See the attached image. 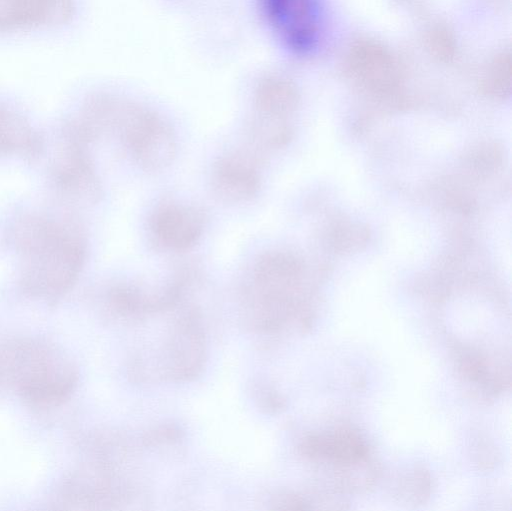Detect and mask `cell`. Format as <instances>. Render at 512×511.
<instances>
[{"instance_id":"obj_1","label":"cell","mask_w":512,"mask_h":511,"mask_svg":"<svg viewBox=\"0 0 512 511\" xmlns=\"http://www.w3.org/2000/svg\"><path fill=\"white\" fill-rule=\"evenodd\" d=\"M77 370L62 350L33 339L0 345V382L29 404L57 406L73 392Z\"/></svg>"},{"instance_id":"obj_2","label":"cell","mask_w":512,"mask_h":511,"mask_svg":"<svg viewBox=\"0 0 512 511\" xmlns=\"http://www.w3.org/2000/svg\"><path fill=\"white\" fill-rule=\"evenodd\" d=\"M119 134L133 161L145 172H161L175 160L177 136L157 112L130 100Z\"/></svg>"},{"instance_id":"obj_3","label":"cell","mask_w":512,"mask_h":511,"mask_svg":"<svg viewBox=\"0 0 512 511\" xmlns=\"http://www.w3.org/2000/svg\"><path fill=\"white\" fill-rule=\"evenodd\" d=\"M268 24L279 39L297 53L315 44L319 17L316 0H260Z\"/></svg>"},{"instance_id":"obj_4","label":"cell","mask_w":512,"mask_h":511,"mask_svg":"<svg viewBox=\"0 0 512 511\" xmlns=\"http://www.w3.org/2000/svg\"><path fill=\"white\" fill-rule=\"evenodd\" d=\"M205 229V216L198 207L166 203L158 207L150 219V230L163 248L182 252L194 247Z\"/></svg>"},{"instance_id":"obj_5","label":"cell","mask_w":512,"mask_h":511,"mask_svg":"<svg viewBox=\"0 0 512 511\" xmlns=\"http://www.w3.org/2000/svg\"><path fill=\"white\" fill-rule=\"evenodd\" d=\"M211 186L223 202L238 204L251 201L261 187L256 157L241 151L221 156L213 165Z\"/></svg>"},{"instance_id":"obj_6","label":"cell","mask_w":512,"mask_h":511,"mask_svg":"<svg viewBox=\"0 0 512 511\" xmlns=\"http://www.w3.org/2000/svg\"><path fill=\"white\" fill-rule=\"evenodd\" d=\"M73 13L72 0H0V31L62 25Z\"/></svg>"},{"instance_id":"obj_7","label":"cell","mask_w":512,"mask_h":511,"mask_svg":"<svg viewBox=\"0 0 512 511\" xmlns=\"http://www.w3.org/2000/svg\"><path fill=\"white\" fill-rule=\"evenodd\" d=\"M302 449L311 457L329 458L341 463L357 462L367 454L364 441L351 430H339L331 435L311 436L304 440Z\"/></svg>"},{"instance_id":"obj_8","label":"cell","mask_w":512,"mask_h":511,"mask_svg":"<svg viewBox=\"0 0 512 511\" xmlns=\"http://www.w3.org/2000/svg\"><path fill=\"white\" fill-rule=\"evenodd\" d=\"M297 92L291 82L277 75L263 76L254 90L257 113L286 117L296 107Z\"/></svg>"},{"instance_id":"obj_9","label":"cell","mask_w":512,"mask_h":511,"mask_svg":"<svg viewBox=\"0 0 512 511\" xmlns=\"http://www.w3.org/2000/svg\"><path fill=\"white\" fill-rule=\"evenodd\" d=\"M251 140L258 150H274L283 147L290 139L291 131L285 117L255 114L249 130Z\"/></svg>"},{"instance_id":"obj_10","label":"cell","mask_w":512,"mask_h":511,"mask_svg":"<svg viewBox=\"0 0 512 511\" xmlns=\"http://www.w3.org/2000/svg\"><path fill=\"white\" fill-rule=\"evenodd\" d=\"M25 126L14 115L0 108V149L16 146L13 142L15 132L24 133Z\"/></svg>"}]
</instances>
